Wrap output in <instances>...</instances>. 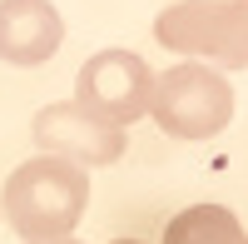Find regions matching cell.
<instances>
[{
	"instance_id": "6da1fadb",
	"label": "cell",
	"mask_w": 248,
	"mask_h": 244,
	"mask_svg": "<svg viewBox=\"0 0 248 244\" xmlns=\"http://www.w3.org/2000/svg\"><path fill=\"white\" fill-rule=\"evenodd\" d=\"M85 205H90V174L55 155H35L15 165L5 179V194H0V209L25 244L70 239Z\"/></svg>"
},
{
	"instance_id": "7a4b0ae2",
	"label": "cell",
	"mask_w": 248,
	"mask_h": 244,
	"mask_svg": "<svg viewBox=\"0 0 248 244\" xmlns=\"http://www.w3.org/2000/svg\"><path fill=\"white\" fill-rule=\"evenodd\" d=\"M154 40L184 55H203L209 70H248V0H179L159 10Z\"/></svg>"
},
{
	"instance_id": "3957f363",
	"label": "cell",
	"mask_w": 248,
	"mask_h": 244,
	"mask_svg": "<svg viewBox=\"0 0 248 244\" xmlns=\"http://www.w3.org/2000/svg\"><path fill=\"white\" fill-rule=\"evenodd\" d=\"M149 115L174 139H214L233 120V85L209 65H174L154 75Z\"/></svg>"
},
{
	"instance_id": "277c9868",
	"label": "cell",
	"mask_w": 248,
	"mask_h": 244,
	"mask_svg": "<svg viewBox=\"0 0 248 244\" xmlns=\"http://www.w3.org/2000/svg\"><path fill=\"white\" fill-rule=\"evenodd\" d=\"M75 100L94 115H105L109 125H134L139 115H149L154 100V70L144 65L134 50H94L75 80Z\"/></svg>"
},
{
	"instance_id": "5b68a950",
	"label": "cell",
	"mask_w": 248,
	"mask_h": 244,
	"mask_svg": "<svg viewBox=\"0 0 248 244\" xmlns=\"http://www.w3.org/2000/svg\"><path fill=\"white\" fill-rule=\"evenodd\" d=\"M35 145L40 155H55V159H70V165H114L124 155V130L109 125L105 115L85 110L79 100H55L35 115Z\"/></svg>"
},
{
	"instance_id": "8992f818",
	"label": "cell",
	"mask_w": 248,
	"mask_h": 244,
	"mask_svg": "<svg viewBox=\"0 0 248 244\" xmlns=\"http://www.w3.org/2000/svg\"><path fill=\"white\" fill-rule=\"evenodd\" d=\"M65 40V20L50 0H0V60L45 65Z\"/></svg>"
},
{
	"instance_id": "52a82bcc",
	"label": "cell",
	"mask_w": 248,
	"mask_h": 244,
	"mask_svg": "<svg viewBox=\"0 0 248 244\" xmlns=\"http://www.w3.org/2000/svg\"><path fill=\"white\" fill-rule=\"evenodd\" d=\"M159 244H248V229L223 205H189L164 225Z\"/></svg>"
},
{
	"instance_id": "ba28073f",
	"label": "cell",
	"mask_w": 248,
	"mask_h": 244,
	"mask_svg": "<svg viewBox=\"0 0 248 244\" xmlns=\"http://www.w3.org/2000/svg\"><path fill=\"white\" fill-rule=\"evenodd\" d=\"M109 244H139V239H109Z\"/></svg>"
},
{
	"instance_id": "9c48e42d",
	"label": "cell",
	"mask_w": 248,
	"mask_h": 244,
	"mask_svg": "<svg viewBox=\"0 0 248 244\" xmlns=\"http://www.w3.org/2000/svg\"><path fill=\"white\" fill-rule=\"evenodd\" d=\"M50 244H79V239H50Z\"/></svg>"
}]
</instances>
